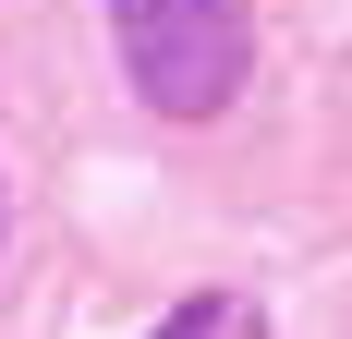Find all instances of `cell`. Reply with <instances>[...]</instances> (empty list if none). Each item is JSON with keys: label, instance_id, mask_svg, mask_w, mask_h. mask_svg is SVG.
<instances>
[{"label": "cell", "instance_id": "cell-2", "mask_svg": "<svg viewBox=\"0 0 352 339\" xmlns=\"http://www.w3.org/2000/svg\"><path fill=\"white\" fill-rule=\"evenodd\" d=\"M158 339H267V315H255L243 291H195L182 315H158Z\"/></svg>", "mask_w": 352, "mask_h": 339}, {"label": "cell", "instance_id": "cell-1", "mask_svg": "<svg viewBox=\"0 0 352 339\" xmlns=\"http://www.w3.org/2000/svg\"><path fill=\"white\" fill-rule=\"evenodd\" d=\"M109 36H122V73L158 121H219L255 61L243 0H109Z\"/></svg>", "mask_w": 352, "mask_h": 339}]
</instances>
